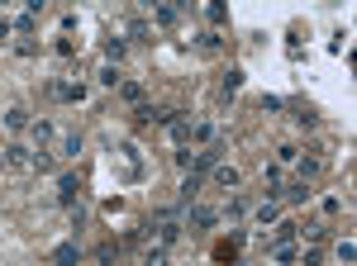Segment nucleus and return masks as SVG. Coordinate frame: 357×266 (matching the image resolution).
Returning <instances> with one entry per match:
<instances>
[{"label": "nucleus", "mask_w": 357, "mask_h": 266, "mask_svg": "<svg viewBox=\"0 0 357 266\" xmlns=\"http://www.w3.org/2000/svg\"><path fill=\"white\" fill-rule=\"evenodd\" d=\"M195 48H200V53H219V34H200Z\"/></svg>", "instance_id": "32"}, {"label": "nucleus", "mask_w": 357, "mask_h": 266, "mask_svg": "<svg viewBox=\"0 0 357 266\" xmlns=\"http://www.w3.org/2000/svg\"><path fill=\"white\" fill-rule=\"evenodd\" d=\"M195 195H200V176H186L181 181V190H177V209H190Z\"/></svg>", "instance_id": "10"}, {"label": "nucleus", "mask_w": 357, "mask_h": 266, "mask_svg": "<svg viewBox=\"0 0 357 266\" xmlns=\"http://www.w3.org/2000/svg\"><path fill=\"white\" fill-rule=\"evenodd\" d=\"M243 214H248V200H243V195H234V200L224 204V214H219V219H229V224H234V219H243Z\"/></svg>", "instance_id": "23"}, {"label": "nucleus", "mask_w": 357, "mask_h": 266, "mask_svg": "<svg viewBox=\"0 0 357 266\" xmlns=\"http://www.w3.org/2000/svg\"><path fill=\"white\" fill-rule=\"evenodd\" d=\"M100 86H124V72H119V67H105V72H100Z\"/></svg>", "instance_id": "30"}, {"label": "nucleus", "mask_w": 357, "mask_h": 266, "mask_svg": "<svg viewBox=\"0 0 357 266\" xmlns=\"http://www.w3.org/2000/svg\"><path fill=\"white\" fill-rule=\"evenodd\" d=\"M167 129H172V138H177V143H190V138H195V124H190V119H172V124H167Z\"/></svg>", "instance_id": "15"}, {"label": "nucleus", "mask_w": 357, "mask_h": 266, "mask_svg": "<svg viewBox=\"0 0 357 266\" xmlns=\"http://www.w3.org/2000/svg\"><path fill=\"white\" fill-rule=\"evenodd\" d=\"M53 53H58V57H72V53H77V43H72V38H58V43H53Z\"/></svg>", "instance_id": "35"}, {"label": "nucleus", "mask_w": 357, "mask_h": 266, "mask_svg": "<svg viewBox=\"0 0 357 266\" xmlns=\"http://www.w3.org/2000/svg\"><path fill=\"white\" fill-rule=\"evenodd\" d=\"M334 257H338V262H343V266H353V257H357L353 238H338V243H334Z\"/></svg>", "instance_id": "27"}, {"label": "nucleus", "mask_w": 357, "mask_h": 266, "mask_svg": "<svg viewBox=\"0 0 357 266\" xmlns=\"http://www.w3.org/2000/svg\"><path fill=\"white\" fill-rule=\"evenodd\" d=\"M114 257H119V248H114V243H100V248H95V262H100V266H110Z\"/></svg>", "instance_id": "31"}, {"label": "nucleus", "mask_w": 357, "mask_h": 266, "mask_svg": "<svg viewBox=\"0 0 357 266\" xmlns=\"http://www.w3.org/2000/svg\"><path fill=\"white\" fill-rule=\"evenodd\" d=\"M276 157H281V162H295V157H300V148H291V143H281V148H276Z\"/></svg>", "instance_id": "36"}, {"label": "nucleus", "mask_w": 357, "mask_h": 266, "mask_svg": "<svg viewBox=\"0 0 357 266\" xmlns=\"http://www.w3.org/2000/svg\"><path fill=\"white\" fill-rule=\"evenodd\" d=\"M295 262H300V266H324V248H315V243H310V248H300V252H295Z\"/></svg>", "instance_id": "20"}, {"label": "nucleus", "mask_w": 357, "mask_h": 266, "mask_svg": "<svg viewBox=\"0 0 357 266\" xmlns=\"http://www.w3.org/2000/svg\"><path fill=\"white\" fill-rule=\"evenodd\" d=\"M53 266H82V248H77V238L53 248Z\"/></svg>", "instance_id": "6"}, {"label": "nucleus", "mask_w": 357, "mask_h": 266, "mask_svg": "<svg viewBox=\"0 0 357 266\" xmlns=\"http://www.w3.org/2000/svg\"><path fill=\"white\" fill-rule=\"evenodd\" d=\"M210 181H214V185H219V190H238V167H229V162H219V167H214V172H210Z\"/></svg>", "instance_id": "7"}, {"label": "nucleus", "mask_w": 357, "mask_h": 266, "mask_svg": "<svg viewBox=\"0 0 357 266\" xmlns=\"http://www.w3.org/2000/svg\"><path fill=\"white\" fill-rule=\"evenodd\" d=\"M53 95L62 105H82L86 100V81H53Z\"/></svg>", "instance_id": "4"}, {"label": "nucleus", "mask_w": 357, "mask_h": 266, "mask_svg": "<svg viewBox=\"0 0 357 266\" xmlns=\"http://www.w3.org/2000/svg\"><path fill=\"white\" fill-rule=\"evenodd\" d=\"M177 19H181V10H177V5H158V10H153V24H162V29H172Z\"/></svg>", "instance_id": "19"}, {"label": "nucleus", "mask_w": 357, "mask_h": 266, "mask_svg": "<svg viewBox=\"0 0 357 266\" xmlns=\"http://www.w3.org/2000/svg\"><path fill=\"white\" fill-rule=\"evenodd\" d=\"M29 124H34V119H29V109H24V105H14V109H5V129H10V133H24Z\"/></svg>", "instance_id": "8"}, {"label": "nucleus", "mask_w": 357, "mask_h": 266, "mask_svg": "<svg viewBox=\"0 0 357 266\" xmlns=\"http://www.w3.org/2000/svg\"><path fill=\"white\" fill-rule=\"evenodd\" d=\"M267 252H271V262H281V266H286V262H295V243H271Z\"/></svg>", "instance_id": "26"}, {"label": "nucleus", "mask_w": 357, "mask_h": 266, "mask_svg": "<svg viewBox=\"0 0 357 266\" xmlns=\"http://www.w3.org/2000/svg\"><path fill=\"white\" fill-rule=\"evenodd\" d=\"M124 53H129V43H124V38H105V62H110V67H119V62H124Z\"/></svg>", "instance_id": "13"}, {"label": "nucleus", "mask_w": 357, "mask_h": 266, "mask_svg": "<svg viewBox=\"0 0 357 266\" xmlns=\"http://www.w3.org/2000/svg\"><path fill=\"white\" fill-rule=\"evenodd\" d=\"M77 152H82V133H67V138L58 143V157H67V162H77Z\"/></svg>", "instance_id": "17"}, {"label": "nucleus", "mask_w": 357, "mask_h": 266, "mask_svg": "<svg viewBox=\"0 0 357 266\" xmlns=\"http://www.w3.org/2000/svg\"><path fill=\"white\" fill-rule=\"evenodd\" d=\"M243 90V67H229V77H224V95H238Z\"/></svg>", "instance_id": "28"}, {"label": "nucleus", "mask_w": 357, "mask_h": 266, "mask_svg": "<svg viewBox=\"0 0 357 266\" xmlns=\"http://www.w3.org/2000/svg\"><path fill=\"white\" fill-rule=\"evenodd\" d=\"M29 172H38V176H43V172H53V152H48V148H34V157H29Z\"/></svg>", "instance_id": "18"}, {"label": "nucleus", "mask_w": 357, "mask_h": 266, "mask_svg": "<svg viewBox=\"0 0 357 266\" xmlns=\"http://www.w3.org/2000/svg\"><path fill=\"white\" fill-rule=\"evenodd\" d=\"M119 95H124L129 105H143V81H124V86H119Z\"/></svg>", "instance_id": "29"}, {"label": "nucleus", "mask_w": 357, "mask_h": 266, "mask_svg": "<svg viewBox=\"0 0 357 266\" xmlns=\"http://www.w3.org/2000/svg\"><path fill=\"white\" fill-rule=\"evenodd\" d=\"M291 119H295V124H300V129H315V124H319V114H315V109H295V114H291Z\"/></svg>", "instance_id": "33"}, {"label": "nucleus", "mask_w": 357, "mask_h": 266, "mask_svg": "<svg viewBox=\"0 0 357 266\" xmlns=\"http://www.w3.org/2000/svg\"><path fill=\"white\" fill-rule=\"evenodd\" d=\"M77 200H82V176H77V172H62V176H58V204L72 209Z\"/></svg>", "instance_id": "2"}, {"label": "nucleus", "mask_w": 357, "mask_h": 266, "mask_svg": "<svg viewBox=\"0 0 357 266\" xmlns=\"http://www.w3.org/2000/svg\"><path fill=\"white\" fill-rule=\"evenodd\" d=\"M167 257H172V248H162V243H153V248L143 252V262H138V266H167Z\"/></svg>", "instance_id": "16"}, {"label": "nucleus", "mask_w": 357, "mask_h": 266, "mask_svg": "<svg viewBox=\"0 0 357 266\" xmlns=\"http://www.w3.org/2000/svg\"><path fill=\"white\" fill-rule=\"evenodd\" d=\"M119 157H124V176H138V172H143V162H138V148H134V143H124V148H119Z\"/></svg>", "instance_id": "14"}, {"label": "nucleus", "mask_w": 357, "mask_h": 266, "mask_svg": "<svg viewBox=\"0 0 357 266\" xmlns=\"http://www.w3.org/2000/svg\"><path fill=\"white\" fill-rule=\"evenodd\" d=\"M253 219H258V228H267V224L281 219V204H276V200H262V204L253 209Z\"/></svg>", "instance_id": "11"}, {"label": "nucleus", "mask_w": 357, "mask_h": 266, "mask_svg": "<svg viewBox=\"0 0 357 266\" xmlns=\"http://www.w3.org/2000/svg\"><path fill=\"white\" fill-rule=\"evenodd\" d=\"M219 152H224L219 143H210L205 152H195V157H190V176H210V172L219 167Z\"/></svg>", "instance_id": "3"}, {"label": "nucleus", "mask_w": 357, "mask_h": 266, "mask_svg": "<svg viewBox=\"0 0 357 266\" xmlns=\"http://www.w3.org/2000/svg\"><path fill=\"white\" fill-rule=\"evenodd\" d=\"M262 109H271V114H276V109H286V100H281V95H262Z\"/></svg>", "instance_id": "37"}, {"label": "nucleus", "mask_w": 357, "mask_h": 266, "mask_svg": "<svg viewBox=\"0 0 357 266\" xmlns=\"http://www.w3.org/2000/svg\"><path fill=\"white\" fill-rule=\"evenodd\" d=\"M29 157H34V152H29L24 143H10V148H5V172H29Z\"/></svg>", "instance_id": "5"}, {"label": "nucleus", "mask_w": 357, "mask_h": 266, "mask_svg": "<svg viewBox=\"0 0 357 266\" xmlns=\"http://www.w3.org/2000/svg\"><path fill=\"white\" fill-rule=\"evenodd\" d=\"M295 238H300V224H281V228L267 238V248H271V243H295Z\"/></svg>", "instance_id": "25"}, {"label": "nucleus", "mask_w": 357, "mask_h": 266, "mask_svg": "<svg viewBox=\"0 0 357 266\" xmlns=\"http://www.w3.org/2000/svg\"><path fill=\"white\" fill-rule=\"evenodd\" d=\"M181 224H190V233H205V228L219 224V209H210V204H190V209L181 214Z\"/></svg>", "instance_id": "1"}, {"label": "nucleus", "mask_w": 357, "mask_h": 266, "mask_svg": "<svg viewBox=\"0 0 357 266\" xmlns=\"http://www.w3.org/2000/svg\"><path fill=\"white\" fill-rule=\"evenodd\" d=\"M10 34H14V24H10V19L0 14V38H10Z\"/></svg>", "instance_id": "38"}, {"label": "nucleus", "mask_w": 357, "mask_h": 266, "mask_svg": "<svg viewBox=\"0 0 357 266\" xmlns=\"http://www.w3.org/2000/svg\"><path fill=\"white\" fill-rule=\"evenodd\" d=\"M129 38H138V43H153V24H148V19H129Z\"/></svg>", "instance_id": "21"}, {"label": "nucleus", "mask_w": 357, "mask_h": 266, "mask_svg": "<svg viewBox=\"0 0 357 266\" xmlns=\"http://www.w3.org/2000/svg\"><path fill=\"white\" fill-rule=\"evenodd\" d=\"M300 233H305V238H310L315 248H324V243H329V224H305Z\"/></svg>", "instance_id": "24"}, {"label": "nucleus", "mask_w": 357, "mask_h": 266, "mask_svg": "<svg viewBox=\"0 0 357 266\" xmlns=\"http://www.w3.org/2000/svg\"><path fill=\"white\" fill-rule=\"evenodd\" d=\"M34 24H38V14H19V19H14L19 34H34Z\"/></svg>", "instance_id": "34"}, {"label": "nucleus", "mask_w": 357, "mask_h": 266, "mask_svg": "<svg viewBox=\"0 0 357 266\" xmlns=\"http://www.w3.org/2000/svg\"><path fill=\"white\" fill-rule=\"evenodd\" d=\"M276 195H281L286 204H305V200H310V185H305V181H291V185H281Z\"/></svg>", "instance_id": "9"}, {"label": "nucleus", "mask_w": 357, "mask_h": 266, "mask_svg": "<svg viewBox=\"0 0 357 266\" xmlns=\"http://www.w3.org/2000/svg\"><path fill=\"white\" fill-rule=\"evenodd\" d=\"M29 133H34V143H38V148H48V143L58 138V129H53L48 119H34V124H29Z\"/></svg>", "instance_id": "12"}, {"label": "nucleus", "mask_w": 357, "mask_h": 266, "mask_svg": "<svg viewBox=\"0 0 357 266\" xmlns=\"http://www.w3.org/2000/svg\"><path fill=\"white\" fill-rule=\"evenodd\" d=\"M134 124H138V129H148V124H158V109H153L148 100H143V105H134Z\"/></svg>", "instance_id": "22"}, {"label": "nucleus", "mask_w": 357, "mask_h": 266, "mask_svg": "<svg viewBox=\"0 0 357 266\" xmlns=\"http://www.w3.org/2000/svg\"><path fill=\"white\" fill-rule=\"evenodd\" d=\"M0 172H5V152H0Z\"/></svg>", "instance_id": "39"}]
</instances>
